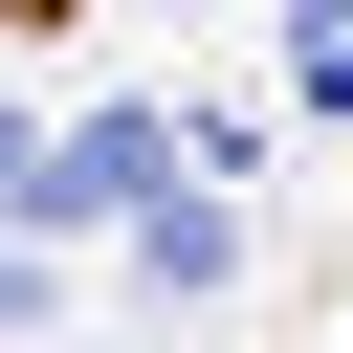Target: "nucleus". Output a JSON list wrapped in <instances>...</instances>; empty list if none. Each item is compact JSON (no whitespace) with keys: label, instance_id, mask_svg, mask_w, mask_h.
Masks as SVG:
<instances>
[{"label":"nucleus","instance_id":"1","mask_svg":"<svg viewBox=\"0 0 353 353\" xmlns=\"http://www.w3.org/2000/svg\"><path fill=\"white\" fill-rule=\"evenodd\" d=\"M154 176H176V132H154V110H88L66 154H22V199H44V221H154Z\"/></svg>","mask_w":353,"mask_h":353},{"label":"nucleus","instance_id":"2","mask_svg":"<svg viewBox=\"0 0 353 353\" xmlns=\"http://www.w3.org/2000/svg\"><path fill=\"white\" fill-rule=\"evenodd\" d=\"M287 66H309V88L353 110V0H287Z\"/></svg>","mask_w":353,"mask_h":353},{"label":"nucleus","instance_id":"3","mask_svg":"<svg viewBox=\"0 0 353 353\" xmlns=\"http://www.w3.org/2000/svg\"><path fill=\"white\" fill-rule=\"evenodd\" d=\"M22 154H44V132H22V110H0V176H22Z\"/></svg>","mask_w":353,"mask_h":353}]
</instances>
